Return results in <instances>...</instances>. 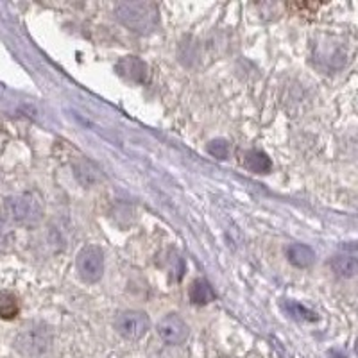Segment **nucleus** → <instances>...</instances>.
Instances as JSON below:
<instances>
[{
	"label": "nucleus",
	"instance_id": "nucleus-12",
	"mask_svg": "<svg viewBox=\"0 0 358 358\" xmlns=\"http://www.w3.org/2000/svg\"><path fill=\"white\" fill-rule=\"evenodd\" d=\"M18 299L10 292H0V317L5 319V321H10V319H14V317L18 316Z\"/></svg>",
	"mask_w": 358,
	"mask_h": 358
},
{
	"label": "nucleus",
	"instance_id": "nucleus-1",
	"mask_svg": "<svg viewBox=\"0 0 358 358\" xmlns=\"http://www.w3.org/2000/svg\"><path fill=\"white\" fill-rule=\"evenodd\" d=\"M116 20L129 31L138 34H151L158 27L159 13L156 4L142 0H127L115 5Z\"/></svg>",
	"mask_w": 358,
	"mask_h": 358
},
{
	"label": "nucleus",
	"instance_id": "nucleus-6",
	"mask_svg": "<svg viewBox=\"0 0 358 358\" xmlns=\"http://www.w3.org/2000/svg\"><path fill=\"white\" fill-rule=\"evenodd\" d=\"M156 331H158L159 339L170 346L183 344L190 335V328L183 321V317H179L177 314H168L163 317L156 326Z\"/></svg>",
	"mask_w": 358,
	"mask_h": 358
},
{
	"label": "nucleus",
	"instance_id": "nucleus-15",
	"mask_svg": "<svg viewBox=\"0 0 358 358\" xmlns=\"http://www.w3.org/2000/svg\"><path fill=\"white\" fill-rule=\"evenodd\" d=\"M4 237H5V231H4V224H2V220H0V244L4 242Z\"/></svg>",
	"mask_w": 358,
	"mask_h": 358
},
{
	"label": "nucleus",
	"instance_id": "nucleus-14",
	"mask_svg": "<svg viewBox=\"0 0 358 358\" xmlns=\"http://www.w3.org/2000/svg\"><path fill=\"white\" fill-rule=\"evenodd\" d=\"M208 153L214 154L215 158H228V144L222 142V140H215V142L208 145Z\"/></svg>",
	"mask_w": 358,
	"mask_h": 358
},
{
	"label": "nucleus",
	"instance_id": "nucleus-5",
	"mask_svg": "<svg viewBox=\"0 0 358 358\" xmlns=\"http://www.w3.org/2000/svg\"><path fill=\"white\" fill-rule=\"evenodd\" d=\"M115 328L124 339L140 340L151 328L149 316L140 310H126L116 317Z\"/></svg>",
	"mask_w": 358,
	"mask_h": 358
},
{
	"label": "nucleus",
	"instance_id": "nucleus-7",
	"mask_svg": "<svg viewBox=\"0 0 358 358\" xmlns=\"http://www.w3.org/2000/svg\"><path fill=\"white\" fill-rule=\"evenodd\" d=\"M116 74L122 75L124 79L133 81V83H144L147 79V65L144 60H140L136 56H126L122 57L116 63Z\"/></svg>",
	"mask_w": 358,
	"mask_h": 358
},
{
	"label": "nucleus",
	"instance_id": "nucleus-10",
	"mask_svg": "<svg viewBox=\"0 0 358 358\" xmlns=\"http://www.w3.org/2000/svg\"><path fill=\"white\" fill-rule=\"evenodd\" d=\"M190 299L196 305H208V303L215 301V292L209 287V283L206 279L199 278L196 279L190 287Z\"/></svg>",
	"mask_w": 358,
	"mask_h": 358
},
{
	"label": "nucleus",
	"instance_id": "nucleus-2",
	"mask_svg": "<svg viewBox=\"0 0 358 358\" xmlns=\"http://www.w3.org/2000/svg\"><path fill=\"white\" fill-rule=\"evenodd\" d=\"M14 348L25 358H45L52 349V330L43 322H27L14 339Z\"/></svg>",
	"mask_w": 358,
	"mask_h": 358
},
{
	"label": "nucleus",
	"instance_id": "nucleus-3",
	"mask_svg": "<svg viewBox=\"0 0 358 358\" xmlns=\"http://www.w3.org/2000/svg\"><path fill=\"white\" fill-rule=\"evenodd\" d=\"M5 217L20 226H36L43 219L42 203L33 194H18L5 199Z\"/></svg>",
	"mask_w": 358,
	"mask_h": 358
},
{
	"label": "nucleus",
	"instance_id": "nucleus-16",
	"mask_svg": "<svg viewBox=\"0 0 358 358\" xmlns=\"http://www.w3.org/2000/svg\"><path fill=\"white\" fill-rule=\"evenodd\" d=\"M355 353L358 355V340H357V344H355Z\"/></svg>",
	"mask_w": 358,
	"mask_h": 358
},
{
	"label": "nucleus",
	"instance_id": "nucleus-8",
	"mask_svg": "<svg viewBox=\"0 0 358 358\" xmlns=\"http://www.w3.org/2000/svg\"><path fill=\"white\" fill-rule=\"evenodd\" d=\"M287 256H289L290 264H294L296 267H310L316 261L314 249L305 246V244H292L287 249Z\"/></svg>",
	"mask_w": 358,
	"mask_h": 358
},
{
	"label": "nucleus",
	"instance_id": "nucleus-9",
	"mask_svg": "<svg viewBox=\"0 0 358 358\" xmlns=\"http://www.w3.org/2000/svg\"><path fill=\"white\" fill-rule=\"evenodd\" d=\"M331 269L340 278H355L358 276V260L353 256H337L331 260Z\"/></svg>",
	"mask_w": 358,
	"mask_h": 358
},
{
	"label": "nucleus",
	"instance_id": "nucleus-11",
	"mask_svg": "<svg viewBox=\"0 0 358 358\" xmlns=\"http://www.w3.org/2000/svg\"><path fill=\"white\" fill-rule=\"evenodd\" d=\"M246 167L251 168L256 174H266L270 170L272 163L267 158V154L260 153V151H251L246 154Z\"/></svg>",
	"mask_w": 358,
	"mask_h": 358
},
{
	"label": "nucleus",
	"instance_id": "nucleus-4",
	"mask_svg": "<svg viewBox=\"0 0 358 358\" xmlns=\"http://www.w3.org/2000/svg\"><path fill=\"white\" fill-rule=\"evenodd\" d=\"M75 267L86 283H97L104 274V251L99 246H84L75 258Z\"/></svg>",
	"mask_w": 358,
	"mask_h": 358
},
{
	"label": "nucleus",
	"instance_id": "nucleus-13",
	"mask_svg": "<svg viewBox=\"0 0 358 358\" xmlns=\"http://www.w3.org/2000/svg\"><path fill=\"white\" fill-rule=\"evenodd\" d=\"M289 312L292 317H298V319H303V321H317V316L314 312H310L308 308L301 307L299 303H289Z\"/></svg>",
	"mask_w": 358,
	"mask_h": 358
}]
</instances>
